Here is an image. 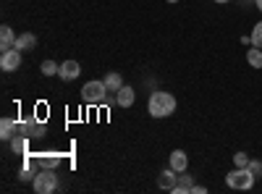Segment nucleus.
I'll return each instance as SVG.
<instances>
[{"mask_svg":"<svg viewBox=\"0 0 262 194\" xmlns=\"http://www.w3.org/2000/svg\"><path fill=\"white\" fill-rule=\"evenodd\" d=\"M176 105L179 102H176V97H173L170 92L158 90V92H152L149 100H147V113L152 118H168V116L176 113Z\"/></svg>","mask_w":262,"mask_h":194,"instance_id":"nucleus-1","label":"nucleus"},{"mask_svg":"<svg viewBox=\"0 0 262 194\" xmlns=\"http://www.w3.org/2000/svg\"><path fill=\"white\" fill-rule=\"evenodd\" d=\"M254 181H257V176L252 174L249 168H233V170L226 174V184L233 191H249L254 186Z\"/></svg>","mask_w":262,"mask_h":194,"instance_id":"nucleus-2","label":"nucleus"},{"mask_svg":"<svg viewBox=\"0 0 262 194\" xmlns=\"http://www.w3.org/2000/svg\"><path fill=\"white\" fill-rule=\"evenodd\" d=\"M32 186H34L37 194H53V191H58V174L53 168H42L39 174L34 176Z\"/></svg>","mask_w":262,"mask_h":194,"instance_id":"nucleus-3","label":"nucleus"},{"mask_svg":"<svg viewBox=\"0 0 262 194\" xmlns=\"http://www.w3.org/2000/svg\"><path fill=\"white\" fill-rule=\"evenodd\" d=\"M81 100L84 102H90V105H100L107 100V87H105V81L95 79V81H86L84 87H81Z\"/></svg>","mask_w":262,"mask_h":194,"instance_id":"nucleus-4","label":"nucleus"},{"mask_svg":"<svg viewBox=\"0 0 262 194\" xmlns=\"http://www.w3.org/2000/svg\"><path fill=\"white\" fill-rule=\"evenodd\" d=\"M18 134H24L29 139H42V137H45V123L32 118V116L29 118H21L18 121Z\"/></svg>","mask_w":262,"mask_h":194,"instance_id":"nucleus-5","label":"nucleus"},{"mask_svg":"<svg viewBox=\"0 0 262 194\" xmlns=\"http://www.w3.org/2000/svg\"><path fill=\"white\" fill-rule=\"evenodd\" d=\"M0 69H3L6 74L11 71H18L21 69V50H6V53H0Z\"/></svg>","mask_w":262,"mask_h":194,"instance_id":"nucleus-6","label":"nucleus"},{"mask_svg":"<svg viewBox=\"0 0 262 194\" xmlns=\"http://www.w3.org/2000/svg\"><path fill=\"white\" fill-rule=\"evenodd\" d=\"M79 74H81L79 60H63V63H60L58 76H60L63 81H74V79H79Z\"/></svg>","mask_w":262,"mask_h":194,"instance_id":"nucleus-7","label":"nucleus"},{"mask_svg":"<svg viewBox=\"0 0 262 194\" xmlns=\"http://www.w3.org/2000/svg\"><path fill=\"white\" fill-rule=\"evenodd\" d=\"M16 134H18V121H16V118H8V116L0 118V139L11 142Z\"/></svg>","mask_w":262,"mask_h":194,"instance_id":"nucleus-8","label":"nucleus"},{"mask_svg":"<svg viewBox=\"0 0 262 194\" xmlns=\"http://www.w3.org/2000/svg\"><path fill=\"white\" fill-rule=\"evenodd\" d=\"M168 165L176 170V174H184V170L189 168V155L184 153V149H173V153L168 155Z\"/></svg>","mask_w":262,"mask_h":194,"instance_id":"nucleus-9","label":"nucleus"},{"mask_svg":"<svg viewBox=\"0 0 262 194\" xmlns=\"http://www.w3.org/2000/svg\"><path fill=\"white\" fill-rule=\"evenodd\" d=\"M176 181H179V174L173 170L170 165L163 170V174L158 176V186L163 189V191H173V186H176Z\"/></svg>","mask_w":262,"mask_h":194,"instance_id":"nucleus-10","label":"nucleus"},{"mask_svg":"<svg viewBox=\"0 0 262 194\" xmlns=\"http://www.w3.org/2000/svg\"><path fill=\"white\" fill-rule=\"evenodd\" d=\"M16 48V34L8 24L0 27V53H6V50H13Z\"/></svg>","mask_w":262,"mask_h":194,"instance_id":"nucleus-11","label":"nucleus"},{"mask_svg":"<svg viewBox=\"0 0 262 194\" xmlns=\"http://www.w3.org/2000/svg\"><path fill=\"white\" fill-rule=\"evenodd\" d=\"M134 100H137V92H134V87H128V84H123V87L116 92V102L121 107H131V105H134Z\"/></svg>","mask_w":262,"mask_h":194,"instance_id":"nucleus-12","label":"nucleus"},{"mask_svg":"<svg viewBox=\"0 0 262 194\" xmlns=\"http://www.w3.org/2000/svg\"><path fill=\"white\" fill-rule=\"evenodd\" d=\"M34 48H37V37L32 32H24V34L16 37V50L27 53V50H34Z\"/></svg>","mask_w":262,"mask_h":194,"instance_id":"nucleus-13","label":"nucleus"},{"mask_svg":"<svg viewBox=\"0 0 262 194\" xmlns=\"http://www.w3.org/2000/svg\"><path fill=\"white\" fill-rule=\"evenodd\" d=\"M11 149H13V155H29V137L16 134L11 139Z\"/></svg>","mask_w":262,"mask_h":194,"instance_id":"nucleus-14","label":"nucleus"},{"mask_svg":"<svg viewBox=\"0 0 262 194\" xmlns=\"http://www.w3.org/2000/svg\"><path fill=\"white\" fill-rule=\"evenodd\" d=\"M191 186H194V181H191V176L184 170V174H179V181H176V186H173V194H189Z\"/></svg>","mask_w":262,"mask_h":194,"instance_id":"nucleus-15","label":"nucleus"},{"mask_svg":"<svg viewBox=\"0 0 262 194\" xmlns=\"http://www.w3.org/2000/svg\"><path fill=\"white\" fill-rule=\"evenodd\" d=\"M105 87H107V92H118L121 87H123V76L118 74V71H111V74H107L105 79Z\"/></svg>","mask_w":262,"mask_h":194,"instance_id":"nucleus-16","label":"nucleus"},{"mask_svg":"<svg viewBox=\"0 0 262 194\" xmlns=\"http://www.w3.org/2000/svg\"><path fill=\"white\" fill-rule=\"evenodd\" d=\"M58 163H60V155H55V153H42V155H37V165H39V168H58Z\"/></svg>","mask_w":262,"mask_h":194,"instance_id":"nucleus-17","label":"nucleus"},{"mask_svg":"<svg viewBox=\"0 0 262 194\" xmlns=\"http://www.w3.org/2000/svg\"><path fill=\"white\" fill-rule=\"evenodd\" d=\"M247 63H249L252 69H262V50L252 45V48L247 50Z\"/></svg>","mask_w":262,"mask_h":194,"instance_id":"nucleus-18","label":"nucleus"},{"mask_svg":"<svg viewBox=\"0 0 262 194\" xmlns=\"http://www.w3.org/2000/svg\"><path fill=\"white\" fill-rule=\"evenodd\" d=\"M39 71L45 74V76H55V74L60 71V66H58L55 60H42V66H39Z\"/></svg>","mask_w":262,"mask_h":194,"instance_id":"nucleus-19","label":"nucleus"},{"mask_svg":"<svg viewBox=\"0 0 262 194\" xmlns=\"http://www.w3.org/2000/svg\"><path fill=\"white\" fill-rule=\"evenodd\" d=\"M249 37H252V45L262 50V21H257V24L252 27V34Z\"/></svg>","mask_w":262,"mask_h":194,"instance_id":"nucleus-20","label":"nucleus"},{"mask_svg":"<svg viewBox=\"0 0 262 194\" xmlns=\"http://www.w3.org/2000/svg\"><path fill=\"white\" fill-rule=\"evenodd\" d=\"M249 160H252V158H249L247 153H236V155H233V168H249Z\"/></svg>","mask_w":262,"mask_h":194,"instance_id":"nucleus-21","label":"nucleus"},{"mask_svg":"<svg viewBox=\"0 0 262 194\" xmlns=\"http://www.w3.org/2000/svg\"><path fill=\"white\" fill-rule=\"evenodd\" d=\"M34 176H37V174H34L32 165H24V168L18 170V181H34Z\"/></svg>","mask_w":262,"mask_h":194,"instance_id":"nucleus-22","label":"nucleus"},{"mask_svg":"<svg viewBox=\"0 0 262 194\" xmlns=\"http://www.w3.org/2000/svg\"><path fill=\"white\" fill-rule=\"evenodd\" d=\"M249 170L259 179V176H262V163H259V160H249Z\"/></svg>","mask_w":262,"mask_h":194,"instance_id":"nucleus-23","label":"nucleus"},{"mask_svg":"<svg viewBox=\"0 0 262 194\" xmlns=\"http://www.w3.org/2000/svg\"><path fill=\"white\" fill-rule=\"evenodd\" d=\"M191 194H207V186H200V184H194V186H191Z\"/></svg>","mask_w":262,"mask_h":194,"instance_id":"nucleus-24","label":"nucleus"},{"mask_svg":"<svg viewBox=\"0 0 262 194\" xmlns=\"http://www.w3.org/2000/svg\"><path fill=\"white\" fill-rule=\"evenodd\" d=\"M254 6H257V11L262 13V0H254Z\"/></svg>","mask_w":262,"mask_h":194,"instance_id":"nucleus-25","label":"nucleus"},{"mask_svg":"<svg viewBox=\"0 0 262 194\" xmlns=\"http://www.w3.org/2000/svg\"><path fill=\"white\" fill-rule=\"evenodd\" d=\"M215 3H217V6H226V3H231V0H215Z\"/></svg>","mask_w":262,"mask_h":194,"instance_id":"nucleus-26","label":"nucleus"},{"mask_svg":"<svg viewBox=\"0 0 262 194\" xmlns=\"http://www.w3.org/2000/svg\"><path fill=\"white\" fill-rule=\"evenodd\" d=\"M165 3H179V0H165Z\"/></svg>","mask_w":262,"mask_h":194,"instance_id":"nucleus-27","label":"nucleus"}]
</instances>
